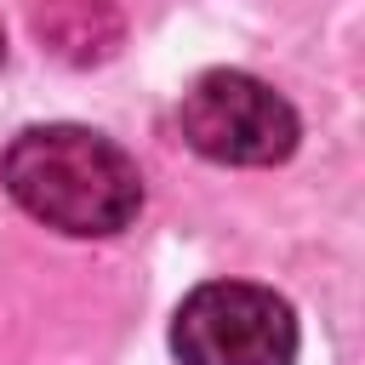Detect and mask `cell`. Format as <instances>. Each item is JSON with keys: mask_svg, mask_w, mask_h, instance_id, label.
<instances>
[{"mask_svg": "<svg viewBox=\"0 0 365 365\" xmlns=\"http://www.w3.org/2000/svg\"><path fill=\"white\" fill-rule=\"evenodd\" d=\"M6 194L46 228L74 240L120 234L143 205V177L120 143L86 125H29L0 160Z\"/></svg>", "mask_w": 365, "mask_h": 365, "instance_id": "cell-1", "label": "cell"}, {"mask_svg": "<svg viewBox=\"0 0 365 365\" xmlns=\"http://www.w3.org/2000/svg\"><path fill=\"white\" fill-rule=\"evenodd\" d=\"M171 348L182 365H291L297 319L268 285L211 279L182 297L171 319Z\"/></svg>", "mask_w": 365, "mask_h": 365, "instance_id": "cell-2", "label": "cell"}, {"mask_svg": "<svg viewBox=\"0 0 365 365\" xmlns=\"http://www.w3.org/2000/svg\"><path fill=\"white\" fill-rule=\"evenodd\" d=\"M182 137L217 165H279L297 148V108L240 68H211L182 91Z\"/></svg>", "mask_w": 365, "mask_h": 365, "instance_id": "cell-3", "label": "cell"}, {"mask_svg": "<svg viewBox=\"0 0 365 365\" xmlns=\"http://www.w3.org/2000/svg\"><path fill=\"white\" fill-rule=\"evenodd\" d=\"M0 63H6V34H0Z\"/></svg>", "mask_w": 365, "mask_h": 365, "instance_id": "cell-5", "label": "cell"}, {"mask_svg": "<svg viewBox=\"0 0 365 365\" xmlns=\"http://www.w3.org/2000/svg\"><path fill=\"white\" fill-rule=\"evenodd\" d=\"M34 34L57 63L91 68L120 51L125 17L114 0H34Z\"/></svg>", "mask_w": 365, "mask_h": 365, "instance_id": "cell-4", "label": "cell"}]
</instances>
